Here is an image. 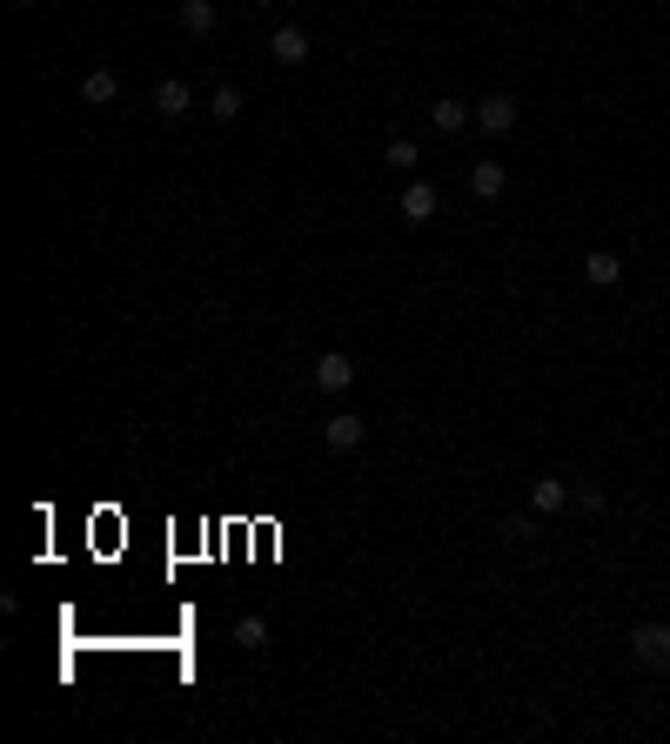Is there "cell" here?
Returning <instances> with one entry per match:
<instances>
[{
	"label": "cell",
	"mask_w": 670,
	"mask_h": 744,
	"mask_svg": "<svg viewBox=\"0 0 670 744\" xmlns=\"http://www.w3.org/2000/svg\"><path fill=\"white\" fill-rule=\"evenodd\" d=\"M469 114H476V108H463L456 94H443V101H429V121H436L443 135H463V128H469Z\"/></svg>",
	"instance_id": "9"
},
{
	"label": "cell",
	"mask_w": 670,
	"mask_h": 744,
	"mask_svg": "<svg viewBox=\"0 0 670 744\" xmlns=\"http://www.w3.org/2000/svg\"><path fill=\"white\" fill-rule=\"evenodd\" d=\"M429 215H436V181H423V175H416L409 188H402V222H416V228H423Z\"/></svg>",
	"instance_id": "6"
},
{
	"label": "cell",
	"mask_w": 670,
	"mask_h": 744,
	"mask_svg": "<svg viewBox=\"0 0 670 744\" xmlns=\"http://www.w3.org/2000/svg\"><path fill=\"white\" fill-rule=\"evenodd\" d=\"M81 94H88L94 108H108L114 94H121V81H114V68H88V81H81Z\"/></svg>",
	"instance_id": "12"
},
{
	"label": "cell",
	"mask_w": 670,
	"mask_h": 744,
	"mask_svg": "<svg viewBox=\"0 0 670 744\" xmlns=\"http://www.w3.org/2000/svg\"><path fill=\"white\" fill-rule=\"evenodd\" d=\"M630 664L670 677V624H630Z\"/></svg>",
	"instance_id": "1"
},
{
	"label": "cell",
	"mask_w": 670,
	"mask_h": 744,
	"mask_svg": "<svg viewBox=\"0 0 670 744\" xmlns=\"http://www.w3.org/2000/svg\"><path fill=\"white\" fill-rule=\"evenodd\" d=\"M322 436H329V450H362V416H349V409H342V416H329V423H322Z\"/></svg>",
	"instance_id": "10"
},
{
	"label": "cell",
	"mask_w": 670,
	"mask_h": 744,
	"mask_svg": "<svg viewBox=\"0 0 670 744\" xmlns=\"http://www.w3.org/2000/svg\"><path fill=\"white\" fill-rule=\"evenodd\" d=\"M14 7H34V0H14Z\"/></svg>",
	"instance_id": "18"
},
{
	"label": "cell",
	"mask_w": 670,
	"mask_h": 744,
	"mask_svg": "<svg viewBox=\"0 0 670 744\" xmlns=\"http://www.w3.org/2000/svg\"><path fill=\"white\" fill-rule=\"evenodd\" d=\"M309 383L322 389V396H349V389H356V362L342 356V349H322L315 369H309Z\"/></svg>",
	"instance_id": "2"
},
{
	"label": "cell",
	"mask_w": 670,
	"mask_h": 744,
	"mask_svg": "<svg viewBox=\"0 0 670 744\" xmlns=\"http://www.w3.org/2000/svg\"><path fill=\"white\" fill-rule=\"evenodd\" d=\"M503 188H510V175H503L496 161H476V168H469V195H476V202H503Z\"/></svg>",
	"instance_id": "8"
},
{
	"label": "cell",
	"mask_w": 670,
	"mask_h": 744,
	"mask_svg": "<svg viewBox=\"0 0 670 744\" xmlns=\"http://www.w3.org/2000/svg\"><path fill=\"white\" fill-rule=\"evenodd\" d=\"M181 27L188 34H215V7L208 0H181Z\"/></svg>",
	"instance_id": "14"
},
{
	"label": "cell",
	"mask_w": 670,
	"mask_h": 744,
	"mask_svg": "<svg viewBox=\"0 0 670 744\" xmlns=\"http://www.w3.org/2000/svg\"><path fill=\"white\" fill-rule=\"evenodd\" d=\"M268 54H275L282 68H302V61H309V34H302V27H275V34H268Z\"/></svg>",
	"instance_id": "5"
},
{
	"label": "cell",
	"mask_w": 670,
	"mask_h": 744,
	"mask_svg": "<svg viewBox=\"0 0 670 744\" xmlns=\"http://www.w3.org/2000/svg\"><path fill=\"white\" fill-rule=\"evenodd\" d=\"M577 269H583L590 289H617V282H624V255H617V248H590Z\"/></svg>",
	"instance_id": "4"
},
{
	"label": "cell",
	"mask_w": 670,
	"mask_h": 744,
	"mask_svg": "<svg viewBox=\"0 0 670 744\" xmlns=\"http://www.w3.org/2000/svg\"><path fill=\"white\" fill-rule=\"evenodd\" d=\"M208 114H215V121H235V114H242V88H235V81H222V88L208 94Z\"/></svg>",
	"instance_id": "13"
},
{
	"label": "cell",
	"mask_w": 670,
	"mask_h": 744,
	"mask_svg": "<svg viewBox=\"0 0 670 744\" xmlns=\"http://www.w3.org/2000/svg\"><path fill=\"white\" fill-rule=\"evenodd\" d=\"M389 168H402V175H416V141H389Z\"/></svg>",
	"instance_id": "15"
},
{
	"label": "cell",
	"mask_w": 670,
	"mask_h": 744,
	"mask_svg": "<svg viewBox=\"0 0 670 744\" xmlns=\"http://www.w3.org/2000/svg\"><path fill=\"white\" fill-rule=\"evenodd\" d=\"M516 94H483V101H476V128H483V135H510L516 128Z\"/></svg>",
	"instance_id": "3"
},
{
	"label": "cell",
	"mask_w": 670,
	"mask_h": 744,
	"mask_svg": "<svg viewBox=\"0 0 670 744\" xmlns=\"http://www.w3.org/2000/svg\"><path fill=\"white\" fill-rule=\"evenodd\" d=\"M188 108H195V88H188V81H175V74H168V81H155V114L181 121Z\"/></svg>",
	"instance_id": "7"
},
{
	"label": "cell",
	"mask_w": 670,
	"mask_h": 744,
	"mask_svg": "<svg viewBox=\"0 0 670 744\" xmlns=\"http://www.w3.org/2000/svg\"><path fill=\"white\" fill-rule=\"evenodd\" d=\"M235 637L255 651V644H268V624H262V617H242V624H235Z\"/></svg>",
	"instance_id": "16"
},
{
	"label": "cell",
	"mask_w": 670,
	"mask_h": 744,
	"mask_svg": "<svg viewBox=\"0 0 670 744\" xmlns=\"http://www.w3.org/2000/svg\"><path fill=\"white\" fill-rule=\"evenodd\" d=\"M577 510H583V517H597V510H603V490H597V483H577Z\"/></svg>",
	"instance_id": "17"
},
{
	"label": "cell",
	"mask_w": 670,
	"mask_h": 744,
	"mask_svg": "<svg viewBox=\"0 0 670 744\" xmlns=\"http://www.w3.org/2000/svg\"><path fill=\"white\" fill-rule=\"evenodd\" d=\"M530 503H536V517H550V510H563V503H570V490H563L557 476H536V483H530Z\"/></svg>",
	"instance_id": "11"
}]
</instances>
